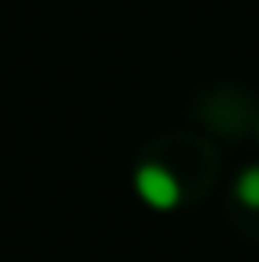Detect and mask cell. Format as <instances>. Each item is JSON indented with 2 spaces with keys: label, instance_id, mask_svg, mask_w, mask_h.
I'll return each mask as SVG.
<instances>
[{
  "label": "cell",
  "instance_id": "obj_1",
  "mask_svg": "<svg viewBox=\"0 0 259 262\" xmlns=\"http://www.w3.org/2000/svg\"><path fill=\"white\" fill-rule=\"evenodd\" d=\"M135 188H138L142 202H149L153 209H171L181 199V188H177L174 174L156 167V163H146V167L135 170Z\"/></svg>",
  "mask_w": 259,
  "mask_h": 262
},
{
  "label": "cell",
  "instance_id": "obj_2",
  "mask_svg": "<svg viewBox=\"0 0 259 262\" xmlns=\"http://www.w3.org/2000/svg\"><path fill=\"white\" fill-rule=\"evenodd\" d=\"M238 199H242L245 206L259 209V167H249L245 174L238 177Z\"/></svg>",
  "mask_w": 259,
  "mask_h": 262
}]
</instances>
